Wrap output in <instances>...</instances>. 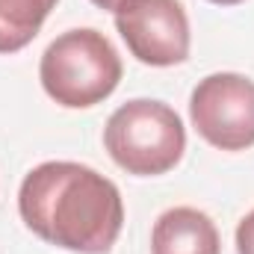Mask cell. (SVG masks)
I'll return each mask as SVG.
<instances>
[{"mask_svg": "<svg viewBox=\"0 0 254 254\" xmlns=\"http://www.w3.org/2000/svg\"><path fill=\"white\" fill-rule=\"evenodd\" d=\"M18 210L39 240L74 254H107L125 225L119 187L68 160L36 166L18 190Z\"/></svg>", "mask_w": 254, "mask_h": 254, "instance_id": "obj_1", "label": "cell"}, {"mask_svg": "<svg viewBox=\"0 0 254 254\" xmlns=\"http://www.w3.org/2000/svg\"><path fill=\"white\" fill-rule=\"evenodd\" d=\"M122 57L113 42L92 30H68L48 45L39 65L42 89L68 110H89L107 101L122 83Z\"/></svg>", "mask_w": 254, "mask_h": 254, "instance_id": "obj_2", "label": "cell"}, {"mask_svg": "<svg viewBox=\"0 0 254 254\" xmlns=\"http://www.w3.org/2000/svg\"><path fill=\"white\" fill-rule=\"evenodd\" d=\"M104 145L127 175L157 178L181 163L187 151V130L169 104L136 98L110 116Z\"/></svg>", "mask_w": 254, "mask_h": 254, "instance_id": "obj_3", "label": "cell"}, {"mask_svg": "<svg viewBox=\"0 0 254 254\" xmlns=\"http://www.w3.org/2000/svg\"><path fill=\"white\" fill-rule=\"evenodd\" d=\"M192 127L219 151H246L254 145V80L219 71L204 77L190 98Z\"/></svg>", "mask_w": 254, "mask_h": 254, "instance_id": "obj_4", "label": "cell"}, {"mask_svg": "<svg viewBox=\"0 0 254 254\" xmlns=\"http://www.w3.org/2000/svg\"><path fill=\"white\" fill-rule=\"evenodd\" d=\"M116 30L145 65L169 68L190 57V18L178 0H127L116 12Z\"/></svg>", "mask_w": 254, "mask_h": 254, "instance_id": "obj_5", "label": "cell"}, {"mask_svg": "<svg viewBox=\"0 0 254 254\" xmlns=\"http://www.w3.org/2000/svg\"><path fill=\"white\" fill-rule=\"evenodd\" d=\"M151 254H222V240L207 213L172 207L154 222Z\"/></svg>", "mask_w": 254, "mask_h": 254, "instance_id": "obj_6", "label": "cell"}, {"mask_svg": "<svg viewBox=\"0 0 254 254\" xmlns=\"http://www.w3.org/2000/svg\"><path fill=\"white\" fill-rule=\"evenodd\" d=\"M57 0H0V54L24 51L48 21Z\"/></svg>", "mask_w": 254, "mask_h": 254, "instance_id": "obj_7", "label": "cell"}, {"mask_svg": "<svg viewBox=\"0 0 254 254\" xmlns=\"http://www.w3.org/2000/svg\"><path fill=\"white\" fill-rule=\"evenodd\" d=\"M237 254H254V210L237 228Z\"/></svg>", "mask_w": 254, "mask_h": 254, "instance_id": "obj_8", "label": "cell"}, {"mask_svg": "<svg viewBox=\"0 0 254 254\" xmlns=\"http://www.w3.org/2000/svg\"><path fill=\"white\" fill-rule=\"evenodd\" d=\"M92 3H95V6H101V9H107V12H119L127 0H92Z\"/></svg>", "mask_w": 254, "mask_h": 254, "instance_id": "obj_9", "label": "cell"}, {"mask_svg": "<svg viewBox=\"0 0 254 254\" xmlns=\"http://www.w3.org/2000/svg\"><path fill=\"white\" fill-rule=\"evenodd\" d=\"M210 3H216V6H237V3H243V0H210Z\"/></svg>", "mask_w": 254, "mask_h": 254, "instance_id": "obj_10", "label": "cell"}]
</instances>
